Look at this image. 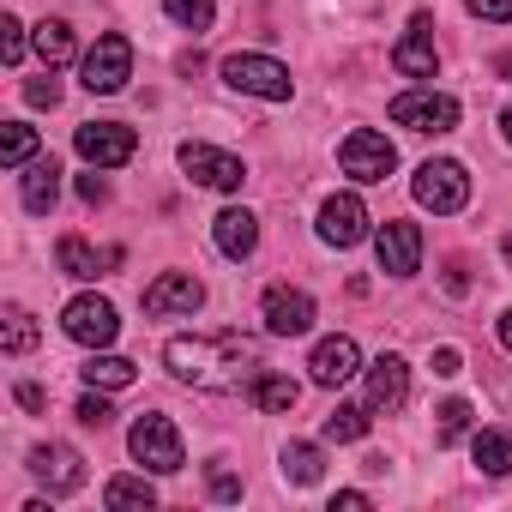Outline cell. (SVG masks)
I'll return each instance as SVG.
<instances>
[{
  "label": "cell",
  "mask_w": 512,
  "mask_h": 512,
  "mask_svg": "<svg viewBox=\"0 0 512 512\" xmlns=\"http://www.w3.org/2000/svg\"><path fill=\"white\" fill-rule=\"evenodd\" d=\"M163 362L175 380L199 386V392H241L260 374V344L241 338V332H217V338H169L163 344Z\"/></svg>",
  "instance_id": "1"
},
{
  "label": "cell",
  "mask_w": 512,
  "mask_h": 512,
  "mask_svg": "<svg viewBox=\"0 0 512 512\" xmlns=\"http://www.w3.org/2000/svg\"><path fill=\"white\" fill-rule=\"evenodd\" d=\"M223 85L247 91V97H266V103H290V91H296L290 67L272 61V55H229L223 61Z\"/></svg>",
  "instance_id": "2"
},
{
  "label": "cell",
  "mask_w": 512,
  "mask_h": 512,
  "mask_svg": "<svg viewBox=\"0 0 512 512\" xmlns=\"http://www.w3.org/2000/svg\"><path fill=\"white\" fill-rule=\"evenodd\" d=\"M410 193H416V205H428V211L452 217V211H464V205H470V175H464V163H452V157H428V163L416 169Z\"/></svg>",
  "instance_id": "3"
},
{
  "label": "cell",
  "mask_w": 512,
  "mask_h": 512,
  "mask_svg": "<svg viewBox=\"0 0 512 512\" xmlns=\"http://www.w3.org/2000/svg\"><path fill=\"white\" fill-rule=\"evenodd\" d=\"M127 446H133V458H139L145 470H157V476H175V470L187 464V452H181V434H175V422H169V416H157V410L133 422Z\"/></svg>",
  "instance_id": "4"
},
{
  "label": "cell",
  "mask_w": 512,
  "mask_h": 512,
  "mask_svg": "<svg viewBox=\"0 0 512 512\" xmlns=\"http://www.w3.org/2000/svg\"><path fill=\"white\" fill-rule=\"evenodd\" d=\"M127 79H133V43H127L121 31L97 37L91 55H85V91L115 97V91H127Z\"/></svg>",
  "instance_id": "5"
},
{
  "label": "cell",
  "mask_w": 512,
  "mask_h": 512,
  "mask_svg": "<svg viewBox=\"0 0 512 512\" xmlns=\"http://www.w3.org/2000/svg\"><path fill=\"white\" fill-rule=\"evenodd\" d=\"M338 169H344L350 181H386V175L398 169V151H392V139H386V133L356 127V133L338 145Z\"/></svg>",
  "instance_id": "6"
},
{
  "label": "cell",
  "mask_w": 512,
  "mask_h": 512,
  "mask_svg": "<svg viewBox=\"0 0 512 512\" xmlns=\"http://www.w3.org/2000/svg\"><path fill=\"white\" fill-rule=\"evenodd\" d=\"M386 115L410 133H452L458 127V103L446 91H404V97H392Z\"/></svg>",
  "instance_id": "7"
},
{
  "label": "cell",
  "mask_w": 512,
  "mask_h": 512,
  "mask_svg": "<svg viewBox=\"0 0 512 512\" xmlns=\"http://www.w3.org/2000/svg\"><path fill=\"white\" fill-rule=\"evenodd\" d=\"M73 145H79V157H85L91 169H121V163L139 151V133L121 127V121H85V127L73 133Z\"/></svg>",
  "instance_id": "8"
},
{
  "label": "cell",
  "mask_w": 512,
  "mask_h": 512,
  "mask_svg": "<svg viewBox=\"0 0 512 512\" xmlns=\"http://www.w3.org/2000/svg\"><path fill=\"white\" fill-rule=\"evenodd\" d=\"M61 326H67V338L85 344V350H109L115 332H121V320H115V308H109L103 296H73L67 314H61Z\"/></svg>",
  "instance_id": "9"
},
{
  "label": "cell",
  "mask_w": 512,
  "mask_h": 512,
  "mask_svg": "<svg viewBox=\"0 0 512 512\" xmlns=\"http://www.w3.org/2000/svg\"><path fill=\"white\" fill-rule=\"evenodd\" d=\"M374 253H380V272H392V278H416V266H422V229L404 223V217H386L380 235H374Z\"/></svg>",
  "instance_id": "10"
},
{
  "label": "cell",
  "mask_w": 512,
  "mask_h": 512,
  "mask_svg": "<svg viewBox=\"0 0 512 512\" xmlns=\"http://www.w3.org/2000/svg\"><path fill=\"white\" fill-rule=\"evenodd\" d=\"M181 169H187L199 187H217V193H235V187L247 181L241 157H229V151H217V145H199V139L181 145Z\"/></svg>",
  "instance_id": "11"
},
{
  "label": "cell",
  "mask_w": 512,
  "mask_h": 512,
  "mask_svg": "<svg viewBox=\"0 0 512 512\" xmlns=\"http://www.w3.org/2000/svg\"><path fill=\"white\" fill-rule=\"evenodd\" d=\"M308 374H314V386H326V392H338L344 380H356L362 374V350H356V338H320L314 344V356H308Z\"/></svg>",
  "instance_id": "12"
},
{
  "label": "cell",
  "mask_w": 512,
  "mask_h": 512,
  "mask_svg": "<svg viewBox=\"0 0 512 512\" xmlns=\"http://www.w3.org/2000/svg\"><path fill=\"white\" fill-rule=\"evenodd\" d=\"M362 235H368V205L356 193H332L320 205V241L326 247H356Z\"/></svg>",
  "instance_id": "13"
},
{
  "label": "cell",
  "mask_w": 512,
  "mask_h": 512,
  "mask_svg": "<svg viewBox=\"0 0 512 512\" xmlns=\"http://www.w3.org/2000/svg\"><path fill=\"white\" fill-rule=\"evenodd\" d=\"M205 302V284L193 272H163L151 290H145V314L151 320H169V314H193Z\"/></svg>",
  "instance_id": "14"
},
{
  "label": "cell",
  "mask_w": 512,
  "mask_h": 512,
  "mask_svg": "<svg viewBox=\"0 0 512 512\" xmlns=\"http://www.w3.org/2000/svg\"><path fill=\"white\" fill-rule=\"evenodd\" d=\"M266 332H272V338H302V332H314V296H308V290H272V296H266Z\"/></svg>",
  "instance_id": "15"
},
{
  "label": "cell",
  "mask_w": 512,
  "mask_h": 512,
  "mask_svg": "<svg viewBox=\"0 0 512 512\" xmlns=\"http://www.w3.org/2000/svg\"><path fill=\"white\" fill-rule=\"evenodd\" d=\"M404 398H410V368H404V356H380V362L368 368V410H374V416H392V410H404Z\"/></svg>",
  "instance_id": "16"
},
{
  "label": "cell",
  "mask_w": 512,
  "mask_h": 512,
  "mask_svg": "<svg viewBox=\"0 0 512 512\" xmlns=\"http://www.w3.org/2000/svg\"><path fill=\"white\" fill-rule=\"evenodd\" d=\"M434 61H440V55H434V19L416 13V19H410V37L392 49V67H398L404 79H434Z\"/></svg>",
  "instance_id": "17"
},
{
  "label": "cell",
  "mask_w": 512,
  "mask_h": 512,
  "mask_svg": "<svg viewBox=\"0 0 512 512\" xmlns=\"http://www.w3.org/2000/svg\"><path fill=\"white\" fill-rule=\"evenodd\" d=\"M31 470H37V482H43L49 494H73V488L85 482V458H79L73 446H37V452H31Z\"/></svg>",
  "instance_id": "18"
},
{
  "label": "cell",
  "mask_w": 512,
  "mask_h": 512,
  "mask_svg": "<svg viewBox=\"0 0 512 512\" xmlns=\"http://www.w3.org/2000/svg\"><path fill=\"white\" fill-rule=\"evenodd\" d=\"M211 241H217L223 260H247V253L260 247V217H253V211H217Z\"/></svg>",
  "instance_id": "19"
},
{
  "label": "cell",
  "mask_w": 512,
  "mask_h": 512,
  "mask_svg": "<svg viewBox=\"0 0 512 512\" xmlns=\"http://www.w3.org/2000/svg\"><path fill=\"white\" fill-rule=\"evenodd\" d=\"M55 199H61V163H55V157L25 163V211L49 217V211H55Z\"/></svg>",
  "instance_id": "20"
},
{
  "label": "cell",
  "mask_w": 512,
  "mask_h": 512,
  "mask_svg": "<svg viewBox=\"0 0 512 512\" xmlns=\"http://www.w3.org/2000/svg\"><path fill=\"white\" fill-rule=\"evenodd\" d=\"M247 398L260 404L266 416H290V410H296V398H302V386H296L290 374H272V368H260V374H253V386H247Z\"/></svg>",
  "instance_id": "21"
},
{
  "label": "cell",
  "mask_w": 512,
  "mask_h": 512,
  "mask_svg": "<svg viewBox=\"0 0 512 512\" xmlns=\"http://www.w3.org/2000/svg\"><path fill=\"white\" fill-rule=\"evenodd\" d=\"M284 476H290L296 488H314V482L326 476V452H320L314 440H290V446H284Z\"/></svg>",
  "instance_id": "22"
},
{
  "label": "cell",
  "mask_w": 512,
  "mask_h": 512,
  "mask_svg": "<svg viewBox=\"0 0 512 512\" xmlns=\"http://www.w3.org/2000/svg\"><path fill=\"white\" fill-rule=\"evenodd\" d=\"M55 266H61L67 278H97V272H103V266H115V260H97L85 235H61V247H55Z\"/></svg>",
  "instance_id": "23"
},
{
  "label": "cell",
  "mask_w": 512,
  "mask_h": 512,
  "mask_svg": "<svg viewBox=\"0 0 512 512\" xmlns=\"http://www.w3.org/2000/svg\"><path fill=\"white\" fill-rule=\"evenodd\" d=\"M103 500H109V512H151V506H157V488H151L145 476H115V482L103 488Z\"/></svg>",
  "instance_id": "24"
},
{
  "label": "cell",
  "mask_w": 512,
  "mask_h": 512,
  "mask_svg": "<svg viewBox=\"0 0 512 512\" xmlns=\"http://www.w3.org/2000/svg\"><path fill=\"white\" fill-rule=\"evenodd\" d=\"M79 374H85V386H97V392H121V386H133L139 368H133L127 356H91Z\"/></svg>",
  "instance_id": "25"
},
{
  "label": "cell",
  "mask_w": 512,
  "mask_h": 512,
  "mask_svg": "<svg viewBox=\"0 0 512 512\" xmlns=\"http://www.w3.org/2000/svg\"><path fill=\"white\" fill-rule=\"evenodd\" d=\"M37 55H43L49 73L67 67V61H73V31H67L61 19H43V25H37Z\"/></svg>",
  "instance_id": "26"
},
{
  "label": "cell",
  "mask_w": 512,
  "mask_h": 512,
  "mask_svg": "<svg viewBox=\"0 0 512 512\" xmlns=\"http://www.w3.org/2000/svg\"><path fill=\"white\" fill-rule=\"evenodd\" d=\"M476 470L482 476H512V434H476Z\"/></svg>",
  "instance_id": "27"
},
{
  "label": "cell",
  "mask_w": 512,
  "mask_h": 512,
  "mask_svg": "<svg viewBox=\"0 0 512 512\" xmlns=\"http://www.w3.org/2000/svg\"><path fill=\"white\" fill-rule=\"evenodd\" d=\"M37 157V133L25 127V121H7V133H0V163L7 169H25Z\"/></svg>",
  "instance_id": "28"
},
{
  "label": "cell",
  "mask_w": 512,
  "mask_h": 512,
  "mask_svg": "<svg viewBox=\"0 0 512 512\" xmlns=\"http://www.w3.org/2000/svg\"><path fill=\"white\" fill-rule=\"evenodd\" d=\"M362 434H368V410H356V404H338V410L326 416V440L350 446V440H362Z\"/></svg>",
  "instance_id": "29"
},
{
  "label": "cell",
  "mask_w": 512,
  "mask_h": 512,
  "mask_svg": "<svg viewBox=\"0 0 512 512\" xmlns=\"http://www.w3.org/2000/svg\"><path fill=\"white\" fill-rule=\"evenodd\" d=\"M163 7L181 31H211V19H217V0H163Z\"/></svg>",
  "instance_id": "30"
},
{
  "label": "cell",
  "mask_w": 512,
  "mask_h": 512,
  "mask_svg": "<svg viewBox=\"0 0 512 512\" xmlns=\"http://www.w3.org/2000/svg\"><path fill=\"white\" fill-rule=\"evenodd\" d=\"M434 416H440V428H434V446H452V440L470 428V404H464V398H446Z\"/></svg>",
  "instance_id": "31"
},
{
  "label": "cell",
  "mask_w": 512,
  "mask_h": 512,
  "mask_svg": "<svg viewBox=\"0 0 512 512\" xmlns=\"http://www.w3.org/2000/svg\"><path fill=\"white\" fill-rule=\"evenodd\" d=\"M0 320H7V356H25V350L37 344V326H31V314H25V308H7Z\"/></svg>",
  "instance_id": "32"
},
{
  "label": "cell",
  "mask_w": 512,
  "mask_h": 512,
  "mask_svg": "<svg viewBox=\"0 0 512 512\" xmlns=\"http://www.w3.org/2000/svg\"><path fill=\"white\" fill-rule=\"evenodd\" d=\"M0 61H7V67L25 61V25L19 19H0Z\"/></svg>",
  "instance_id": "33"
},
{
  "label": "cell",
  "mask_w": 512,
  "mask_h": 512,
  "mask_svg": "<svg viewBox=\"0 0 512 512\" xmlns=\"http://www.w3.org/2000/svg\"><path fill=\"white\" fill-rule=\"evenodd\" d=\"M109 416H115V410H109V398H103V392H97V386H91V392H85V398H79V422H85V428H103V422H109Z\"/></svg>",
  "instance_id": "34"
},
{
  "label": "cell",
  "mask_w": 512,
  "mask_h": 512,
  "mask_svg": "<svg viewBox=\"0 0 512 512\" xmlns=\"http://www.w3.org/2000/svg\"><path fill=\"white\" fill-rule=\"evenodd\" d=\"M464 7L476 19H488V25H512V0H464Z\"/></svg>",
  "instance_id": "35"
},
{
  "label": "cell",
  "mask_w": 512,
  "mask_h": 512,
  "mask_svg": "<svg viewBox=\"0 0 512 512\" xmlns=\"http://www.w3.org/2000/svg\"><path fill=\"white\" fill-rule=\"evenodd\" d=\"M25 103H31V109H55V103H61V85H55V79H31V85H25Z\"/></svg>",
  "instance_id": "36"
},
{
  "label": "cell",
  "mask_w": 512,
  "mask_h": 512,
  "mask_svg": "<svg viewBox=\"0 0 512 512\" xmlns=\"http://www.w3.org/2000/svg\"><path fill=\"white\" fill-rule=\"evenodd\" d=\"M211 500H241V476H229V470H211Z\"/></svg>",
  "instance_id": "37"
},
{
  "label": "cell",
  "mask_w": 512,
  "mask_h": 512,
  "mask_svg": "<svg viewBox=\"0 0 512 512\" xmlns=\"http://www.w3.org/2000/svg\"><path fill=\"white\" fill-rule=\"evenodd\" d=\"M79 199H85V205H103V199H109V187H103L97 175H79Z\"/></svg>",
  "instance_id": "38"
},
{
  "label": "cell",
  "mask_w": 512,
  "mask_h": 512,
  "mask_svg": "<svg viewBox=\"0 0 512 512\" xmlns=\"http://www.w3.org/2000/svg\"><path fill=\"white\" fill-rule=\"evenodd\" d=\"M458 368H464V356H458V350H434V374H440V380H452Z\"/></svg>",
  "instance_id": "39"
},
{
  "label": "cell",
  "mask_w": 512,
  "mask_h": 512,
  "mask_svg": "<svg viewBox=\"0 0 512 512\" xmlns=\"http://www.w3.org/2000/svg\"><path fill=\"white\" fill-rule=\"evenodd\" d=\"M13 398H19L25 410H43V404H49V398H43V386H31V380H19V386H13Z\"/></svg>",
  "instance_id": "40"
},
{
  "label": "cell",
  "mask_w": 512,
  "mask_h": 512,
  "mask_svg": "<svg viewBox=\"0 0 512 512\" xmlns=\"http://www.w3.org/2000/svg\"><path fill=\"white\" fill-rule=\"evenodd\" d=\"M338 506H344V512H362V506H368V494H362V488H344V494L332 500V512H338Z\"/></svg>",
  "instance_id": "41"
},
{
  "label": "cell",
  "mask_w": 512,
  "mask_h": 512,
  "mask_svg": "<svg viewBox=\"0 0 512 512\" xmlns=\"http://www.w3.org/2000/svg\"><path fill=\"white\" fill-rule=\"evenodd\" d=\"M446 290H452V296H464V290H470V278H464V266H452V272H446Z\"/></svg>",
  "instance_id": "42"
},
{
  "label": "cell",
  "mask_w": 512,
  "mask_h": 512,
  "mask_svg": "<svg viewBox=\"0 0 512 512\" xmlns=\"http://www.w3.org/2000/svg\"><path fill=\"white\" fill-rule=\"evenodd\" d=\"M500 344H506V350H512V308H506V314H500Z\"/></svg>",
  "instance_id": "43"
},
{
  "label": "cell",
  "mask_w": 512,
  "mask_h": 512,
  "mask_svg": "<svg viewBox=\"0 0 512 512\" xmlns=\"http://www.w3.org/2000/svg\"><path fill=\"white\" fill-rule=\"evenodd\" d=\"M500 133H506V145H512V109H506V115H500Z\"/></svg>",
  "instance_id": "44"
},
{
  "label": "cell",
  "mask_w": 512,
  "mask_h": 512,
  "mask_svg": "<svg viewBox=\"0 0 512 512\" xmlns=\"http://www.w3.org/2000/svg\"><path fill=\"white\" fill-rule=\"evenodd\" d=\"M506 260H512V235H506Z\"/></svg>",
  "instance_id": "45"
}]
</instances>
